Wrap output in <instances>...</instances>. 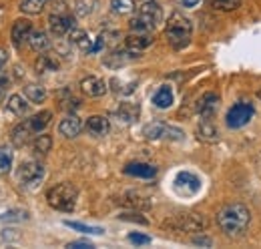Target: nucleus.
<instances>
[{"mask_svg": "<svg viewBox=\"0 0 261 249\" xmlns=\"http://www.w3.org/2000/svg\"><path fill=\"white\" fill-rule=\"evenodd\" d=\"M6 107H8V111L14 113L16 117H24V115L29 113V109H31V105H29L20 94H12V96L8 98V103H6Z\"/></svg>", "mask_w": 261, "mask_h": 249, "instance_id": "4be33fe9", "label": "nucleus"}, {"mask_svg": "<svg viewBox=\"0 0 261 249\" xmlns=\"http://www.w3.org/2000/svg\"><path fill=\"white\" fill-rule=\"evenodd\" d=\"M24 94H27V98L31 101V103H42L44 98H46V91H44V87H40V85H27L24 87Z\"/></svg>", "mask_w": 261, "mask_h": 249, "instance_id": "cd10ccee", "label": "nucleus"}, {"mask_svg": "<svg viewBox=\"0 0 261 249\" xmlns=\"http://www.w3.org/2000/svg\"><path fill=\"white\" fill-rule=\"evenodd\" d=\"M130 177H139V179H153L157 175V167L149 165V163H129L123 169Z\"/></svg>", "mask_w": 261, "mask_h": 249, "instance_id": "2eb2a0df", "label": "nucleus"}, {"mask_svg": "<svg viewBox=\"0 0 261 249\" xmlns=\"http://www.w3.org/2000/svg\"><path fill=\"white\" fill-rule=\"evenodd\" d=\"M50 147H53V139L48 135H38V139L33 145V151L36 155H46L50 151Z\"/></svg>", "mask_w": 261, "mask_h": 249, "instance_id": "c756f323", "label": "nucleus"}, {"mask_svg": "<svg viewBox=\"0 0 261 249\" xmlns=\"http://www.w3.org/2000/svg\"><path fill=\"white\" fill-rule=\"evenodd\" d=\"M59 68V62L55 61L53 57L48 55H40L38 61H36V72L44 74V72H50V70H57Z\"/></svg>", "mask_w": 261, "mask_h": 249, "instance_id": "c85d7f7f", "label": "nucleus"}, {"mask_svg": "<svg viewBox=\"0 0 261 249\" xmlns=\"http://www.w3.org/2000/svg\"><path fill=\"white\" fill-rule=\"evenodd\" d=\"M29 44L34 53H46L50 48V38L44 31H33L31 38H29Z\"/></svg>", "mask_w": 261, "mask_h": 249, "instance_id": "6ab92c4d", "label": "nucleus"}, {"mask_svg": "<svg viewBox=\"0 0 261 249\" xmlns=\"http://www.w3.org/2000/svg\"><path fill=\"white\" fill-rule=\"evenodd\" d=\"M46 2L48 0H22L20 2V10L27 12V14H38L46 6Z\"/></svg>", "mask_w": 261, "mask_h": 249, "instance_id": "7c9ffc66", "label": "nucleus"}, {"mask_svg": "<svg viewBox=\"0 0 261 249\" xmlns=\"http://www.w3.org/2000/svg\"><path fill=\"white\" fill-rule=\"evenodd\" d=\"M76 199H79V191H76V187L70 185V183H61V185L53 187V189L46 193L48 205H50L53 209L65 211V213L74 211Z\"/></svg>", "mask_w": 261, "mask_h": 249, "instance_id": "20e7f679", "label": "nucleus"}, {"mask_svg": "<svg viewBox=\"0 0 261 249\" xmlns=\"http://www.w3.org/2000/svg\"><path fill=\"white\" fill-rule=\"evenodd\" d=\"M6 62H8V51L6 48H0V72L6 66Z\"/></svg>", "mask_w": 261, "mask_h": 249, "instance_id": "58836bf2", "label": "nucleus"}, {"mask_svg": "<svg viewBox=\"0 0 261 249\" xmlns=\"http://www.w3.org/2000/svg\"><path fill=\"white\" fill-rule=\"evenodd\" d=\"M215 10H223V12H231L235 8H239L241 0H207Z\"/></svg>", "mask_w": 261, "mask_h": 249, "instance_id": "72a5a7b5", "label": "nucleus"}, {"mask_svg": "<svg viewBox=\"0 0 261 249\" xmlns=\"http://www.w3.org/2000/svg\"><path fill=\"white\" fill-rule=\"evenodd\" d=\"M12 167V151L10 147H0V175H6Z\"/></svg>", "mask_w": 261, "mask_h": 249, "instance_id": "473e14b6", "label": "nucleus"}, {"mask_svg": "<svg viewBox=\"0 0 261 249\" xmlns=\"http://www.w3.org/2000/svg\"><path fill=\"white\" fill-rule=\"evenodd\" d=\"M125 44H127V51H130V53L145 51L153 44V34L151 32H133L125 38Z\"/></svg>", "mask_w": 261, "mask_h": 249, "instance_id": "ddd939ff", "label": "nucleus"}, {"mask_svg": "<svg viewBox=\"0 0 261 249\" xmlns=\"http://www.w3.org/2000/svg\"><path fill=\"white\" fill-rule=\"evenodd\" d=\"M249 223H251V213L243 203H229L217 211V225L223 231V235L231 239L243 237L249 229Z\"/></svg>", "mask_w": 261, "mask_h": 249, "instance_id": "f257e3e1", "label": "nucleus"}, {"mask_svg": "<svg viewBox=\"0 0 261 249\" xmlns=\"http://www.w3.org/2000/svg\"><path fill=\"white\" fill-rule=\"evenodd\" d=\"M199 2L201 0H179V4L185 8H195V6H199Z\"/></svg>", "mask_w": 261, "mask_h": 249, "instance_id": "a19ab883", "label": "nucleus"}, {"mask_svg": "<svg viewBox=\"0 0 261 249\" xmlns=\"http://www.w3.org/2000/svg\"><path fill=\"white\" fill-rule=\"evenodd\" d=\"M85 129H87L93 137H105V135L109 133V129H111V123H109V119L102 117V115H93V117L87 119Z\"/></svg>", "mask_w": 261, "mask_h": 249, "instance_id": "dca6fc26", "label": "nucleus"}, {"mask_svg": "<svg viewBox=\"0 0 261 249\" xmlns=\"http://www.w3.org/2000/svg\"><path fill=\"white\" fill-rule=\"evenodd\" d=\"M251 117H253V107L249 103H235L229 109L225 121H227L229 129H241L251 121Z\"/></svg>", "mask_w": 261, "mask_h": 249, "instance_id": "0eeeda50", "label": "nucleus"}, {"mask_svg": "<svg viewBox=\"0 0 261 249\" xmlns=\"http://www.w3.org/2000/svg\"><path fill=\"white\" fill-rule=\"evenodd\" d=\"M50 119H53V113H50V111H42V113H38V115L31 117L27 123H29V127H31V131L36 135V133H42V131L48 127Z\"/></svg>", "mask_w": 261, "mask_h": 249, "instance_id": "412c9836", "label": "nucleus"}, {"mask_svg": "<svg viewBox=\"0 0 261 249\" xmlns=\"http://www.w3.org/2000/svg\"><path fill=\"white\" fill-rule=\"evenodd\" d=\"M65 225L70 227V229H74V231L87 233V235H102L100 227H91V225H85V223H79V221H65Z\"/></svg>", "mask_w": 261, "mask_h": 249, "instance_id": "2f4dec72", "label": "nucleus"}, {"mask_svg": "<svg viewBox=\"0 0 261 249\" xmlns=\"http://www.w3.org/2000/svg\"><path fill=\"white\" fill-rule=\"evenodd\" d=\"M257 96H259V101H261V91H259V93H257Z\"/></svg>", "mask_w": 261, "mask_h": 249, "instance_id": "79ce46f5", "label": "nucleus"}, {"mask_svg": "<svg viewBox=\"0 0 261 249\" xmlns=\"http://www.w3.org/2000/svg\"><path fill=\"white\" fill-rule=\"evenodd\" d=\"M197 137L203 143H217L219 141V131L209 119H203L201 123L197 124Z\"/></svg>", "mask_w": 261, "mask_h": 249, "instance_id": "a211bd4d", "label": "nucleus"}, {"mask_svg": "<svg viewBox=\"0 0 261 249\" xmlns=\"http://www.w3.org/2000/svg\"><path fill=\"white\" fill-rule=\"evenodd\" d=\"M117 117L125 123H133L137 117H139V107L137 105H130V103H123L119 109H117Z\"/></svg>", "mask_w": 261, "mask_h": 249, "instance_id": "a878e982", "label": "nucleus"}, {"mask_svg": "<svg viewBox=\"0 0 261 249\" xmlns=\"http://www.w3.org/2000/svg\"><path fill=\"white\" fill-rule=\"evenodd\" d=\"M33 135L34 133L31 131L29 123L24 121V123H20L18 127H14V131H12V143H14L16 147H24V145L31 141Z\"/></svg>", "mask_w": 261, "mask_h": 249, "instance_id": "aec40b11", "label": "nucleus"}, {"mask_svg": "<svg viewBox=\"0 0 261 249\" xmlns=\"http://www.w3.org/2000/svg\"><path fill=\"white\" fill-rule=\"evenodd\" d=\"M6 89H8V77L0 72V96L4 94V91H6Z\"/></svg>", "mask_w": 261, "mask_h": 249, "instance_id": "ea45409f", "label": "nucleus"}, {"mask_svg": "<svg viewBox=\"0 0 261 249\" xmlns=\"http://www.w3.org/2000/svg\"><path fill=\"white\" fill-rule=\"evenodd\" d=\"M121 203L127 205V207H133V209H147V207L151 205L145 197H141V195H137V193H125V195L121 197Z\"/></svg>", "mask_w": 261, "mask_h": 249, "instance_id": "393cba45", "label": "nucleus"}, {"mask_svg": "<svg viewBox=\"0 0 261 249\" xmlns=\"http://www.w3.org/2000/svg\"><path fill=\"white\" fill-rule=\"evenodd\" d=\"M81 91L91 98H97V96H102L107 93V83L98 77H87L81 81Z\"/></svg>", "mask_w": 261, "mask_h": 249, "instance_id": "4468645a", "label": "nucleus"}, {"mask_svg": "<svg viewBox=\"0 0 261 249\" xmlns=\"http://www.w3.org/2000/svg\"><path fill=\"white\" fill-rule=\"evenodd\" d=\"M42 177H44V167L40 163H36V161H27L18 169V181L24 187H29V189L38 185L42 181Z\"/></svg>", "mask_w": 261, "mask_h": 249, "instance_id": "6e6552de", "label": "nucleus"}, {"mask_svg": "<svg viewBox=\"0 0 261 249\" xmlns=\"http://www.w3.org/2000/svg\"><path fill=\"white\" fill-rule=\"evenodd\" d=\"M191 34H193L191 20L187 16H183L181 12H173L165 27V36H167L169 44L175 51H181L191 42Z\"/></svg>", "mask_w": 261, "mask_h": 249, "instance_id": "f03ea898", "label": "nucleus"}, {"mask_svg": "<svg viewBox=\"0 0 261 249\" xmlns=\"http://www.w3.org/2000/svg\"><path fill=\"white\" fill-rule=\"evenodd\" d=\"M217 107H219V96L215 93H205L197 103V113L203 119H213L217 113Z\"/></svg>", "mask_w": 261, "mask_h": 249, "instance_id": "9b49d317", "label": "nucleus"}, {"mask_svg": "<svg viewBox=\"0 0 261 249\" xmlns=\"http://www.w3.org/2000/svg\"><path fill=\"white\" fill-rule=\"evenodd\" d=\"M165 227L173 229V231H185V233H195V231H203L207 227V221L197 215V213H181V215H175L171 217Z\"/></svg>", "mask_w": 261, "mask_h": 249, "instance_id": "423d86ee", "label": "nucleus"}, {"mask_svg": "<svg viewBox=\"0 0 261 249\" xmlns=\"http://www.w3.org/2000/svg\"><path fill=\"white\" fill-rule=\"evenodd\" d=\"M153 105L157 107V109H169L171 105H173V91H171V87H161L155 96H153Z\"/></svg>", "mask_w": 261, "mask_h": 249, "instance_id": "5701e85b", "label": "nucleus"}, {"mask_svg": "<svg viewBox=\"0 0 261 249\" xmlns=\"http://www.w3.org/2000/svg\"><path fill=\"white\" fill-rule=\"evenodd\" d=\"M111 10L119 16L135 12V0H111Z\"/></svg>", "mask_w": 261, "mask_h": 249, "instance_id": "bb28decb", "label": "nucleus"}, {"mask_svg": "<svg viewBox=\"0 0 261 249\" xmlns=\"http://www.w3.org/2000/svg\"><path fill=\"white\" fill-rule=\"evenodd\" d=\"M48 24H50V31L55 36H65L74 29V18L66 12H55V14H50Z\"/></svg>", "mask_w": 261, "mask_h": 249, "instance_id": "1a4fd4ad", "label": "nucleus"}, {"mask_svg": "<svg viewBox=\"0 0 261 249\" xmlns=\"http://www.w3.org/2000/svg\"><path fill=\"white\" fill-rule=\"evenodd\" d=\"M83 127H85V124L81 123V119H79L76 115H68V117L63 119L61 124H59V133H61L63 137H66V139H74V137L83 131Z\"/></svg>", "mask_w": 261, "mask_h": 249, "instance_id": "f3484780", "label": "nucleus"}, {"mask_svg": "<svg viewBox=\"0 0 261 249\" xmlns=\"http://www.w3.org/2000/svg\"><path fill=\"white\" fill-rule=\"evenodd\" d=\"M193 243H195V245H205V247H211V239H209V237H203V235L193 237Z\"/></svg>", "mask_w": 261, "mask_h": 249, "instance_id": "4c0bfd02", "label": "nucleus"}, {"mask_svg": "<svg viewBox=\"0 0 261 249\" xmlns=\"http://www.w3.org/2000/svg\"><path fill=\"white\" fill-rule=\"evenodd\" d=\"M129 241L135 245H149L151 243V237L149 235H143V233H130Z\"/></svg>", "mask_w": 261, "mask_h": 249, "instance_id": "f704fd0d", "label": "nucleus"}, {"mask_svg": "<svg viewBox=\"0 0 261 249\" xmlns=\"http://www.w3.org/2000/svg\"><path fill=\"white\" fill-rule=\"evenodd\" d=\"M66 247L68 249H91L93 247V243H89V241H72V243H68Z\"/></svg>", "mask_w": 261, "mask_h": 249, "instance_id": "e433bc0d", "label": "nucleus"}, {"mask_svg": "<svg viewBox=\"0 0 261 249\" xmlns=\"http://www.w3.org/2000/svg\"><path fill=\"white\" fill-rule=\"evenodd\" d=\"M31 32H33V24H31V20H27V18L16 20V22L12 24V31H10V38H12L14 46H18V48H20V46L31 38Z\"/></svg>", "mask_w": 261, "mask_h": 249, "instance_id": "f8f14e48", "label": "nucleus"}, {"mask_svg": "<svg viewBox=\"0 0 261 249\" xmlns=\"http://www.w3.org/2000/svg\"><path fill=\"white\" fill-rule=\"evenodd\" d=\"M70 34V40L81 48V51H85V53H91V48H93V44H91V38H89V34L85 31H81V29H72V31L68 32Z\"/></svg>", "mask_w": 261, "mask_h": 249, "instance_id": "b1692460", "label": "nucleus"}, {"mask_svg": "<svg viewBox=\"0 0 261 249\" xmlns=\"http://www.w3.org/2000/svg\"><path fill=\"white\" fill-rule=\"evenodd\" d=\"M199 187H201L199 177H195L193 173H187V171L179 173L177 179H175V189L179 193H183V195H193V193L199 191Z\"/></svg>", "mask_w": 261, "mask_h": 249, "instance_id": "9d476101", "label": "nucleus"}, {"mask_svg": "<svg viewBox=\"0 0 261 249\" xmlns=\"http://www.w3.org/2000/svg\"><path fill=\"white\" fill-rule=\"evenodd\" d=\"M119 217L123 219V221H135V223L147 225V219L143 217V215H139V213H123V215H119Z\"/></svg>", "mask_w": 261, "mask_h": 249, "instance_id": "c9c22d12", "label": "nucleus"}, {"mask_svg": "<svg viewBox=\"0 0 261 249\" xmlns=\"http://www.w3.org/2000/svg\"><path fill=\"white\" fill-rule=\"evenodd\" d=\"M143 135L151 141H183L185 139V133L179 129V127H173V124H167L163 121H155V123H149L143 129Z\"/></svg>", "mask_w": 261, "mask_h": 249, "instance_id": "39448f33", "label": "nucleus"}, {"mask_svg": "<svg viewBox=\"0 0 261 249\" xmlns=\"http://www.w3.org/2000/svg\"><path fill=\"white\" fill-rule=\"evenodd\" d=\"M163 22V10L155 0H147L139 6L135 18L130 20L133 32H153Z\"/></svg>", "mask_w": 261, "mask_h": 249, "instance_id": "7ed1b4c3", "label": "nucleus"}]
</instances>
